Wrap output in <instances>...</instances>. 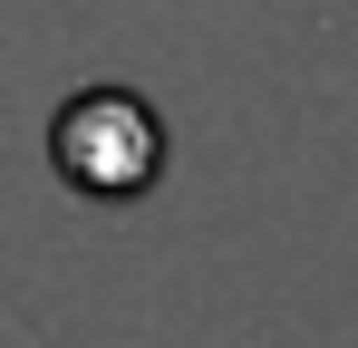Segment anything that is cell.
<instances>
[{"instance_id": "obj_1", "label": "cell", "mask_w": 358, "mask_h": 348, "mask_svg": "<svg viewBox=\"0 0 358 348\" xmlns=\"http://www.w3.org/2000/svg\"><path fill=\"white\" fill-rule=\"evenodd\" d=\"M59 174L87 184V194H136L155 174V116L136 107V97H117V87L78 97L59 116Z\"/></svg>"}]
</instances>
